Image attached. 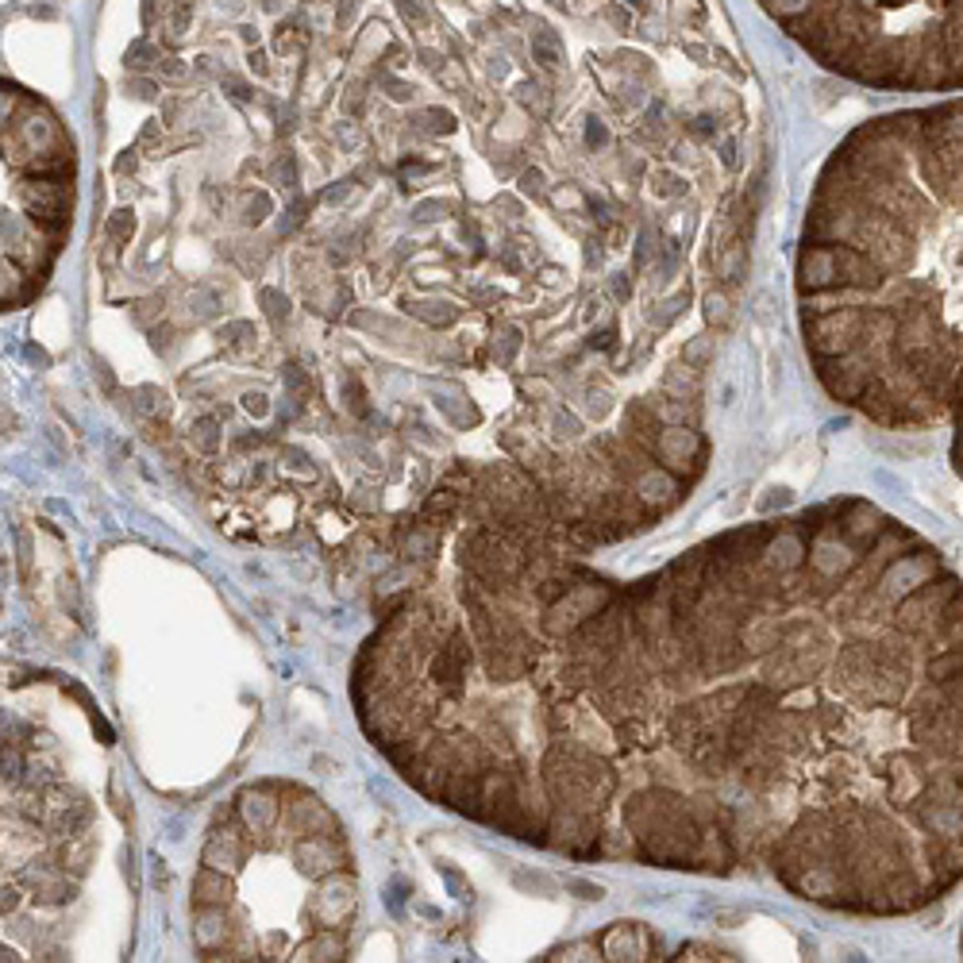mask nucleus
Returning a JSON list of instances; mask_svg holds the SVG:
<instances>
[{"instance_id":"f257e3e1","label":"nucleus","mask_w":963,"mask_h":963,"mask_svg":"<svg viewBox=\"0 0 963 963\" xmlns=\"http://www.w3.org/2000/svg\"><path fill=\"white\" fill-rule=\"evenodd\" d=\"M929 497H933V505H941L949 516H956V521H963V485L956 482H944V479H933L929 482Z\"/></svg>"},{"instance_id":"f03ea898","label":"nucleus","mask_w":963,"mask_h":963,"mask_svg":"<svg viewBox=\"0 0 963 963\" xmlns=\"http://www.w3.org/2000/svg\"><path fill=\"white\" fill-rule=\"evenodd\" d=\"M532 58H536L544 69H555V66H559V62H563L559 43H555L552 31H539V35H532Z\"/></svg>"},{"instance_id":"7ed1b4c3","label":"nucleus","mask_w":963,"mask_h":963,"mask_svg":"<svg viewBox=\"0 0 963 963\" xmlns=\"http://www.w3.org/2000/svg\"><path fill=\"white\" fill-rule=\"evenodd\" d=\"M763 8L774 15L779 23H790L798 20V15H805L813 8V0H763Z\"/></svg>"},{"instance_id":"20e7f679","label":"nucleus","mask_w":963,"mask_h":963,"mask_svg":"<svg viewBox=\"0 0 963 963\" xmlns=\"http://www.w3.org/2000/svg\"><path fill=\"white\" fill-rule=\"evenodd\" d=\"M706 320H709V324H728V301L721 293L706 297Z\"/></svg>"},{"instance_id":"39448f33","label":"nucleus","mask_w":963,"mask_h":963,"mask_svg":"<svg viewBox=\"0 0 963 963\" xmlns=\"http://www.w3.org/2000/svg\"><path fill=\"white\" fill-rule=\"evenodd\" d=\"M197 432H201V436H197V440H201V448H205V451H213V448H216L213 425H208V420H205V425H197Z\"/></svg>"},{"instance_id":"423d86ee","label":"nucleus","mask_w":963,"mask_h":963,"mask_svg":"<svg viewBox=\"0 0 963 963\" xmlns=\"http://www.w3.org/2000/svg\"><path fill=\"white\" fill-rule=\"evenodd\" d=\"M128 228H131V216L128 213H116V221L108 224V232H113V236H124Z\"/></svg>"},{"instance_id":"0eeeda50","label":"nucleus","mask_w":963,"mask_h":963,"mask_svg":"<svg viewBox=\"0 0 963 963\" xmlns=\"http://www.w3.org/2000/svg\"><path fill=\"white\" fill-rule=\"evenodd\" d=\"M706 355H709V343H706V340H698L691 351H686V359H691V363H702V359H706Z\"/></svg>"},{"instance_id":"6e6552de","label":"nucleus","mask_w":963,"mask_h":963,"mask_svg":"<svg viewBox=\"0 0 963 963\" xmlns=\"http://www.w3.org/2000/svg\"><path fill=\"white\" fill-rule=\"evenodd\" d=\"M632 4H636V8H648V0H632Z\"/></svg>"}]
</instances>
